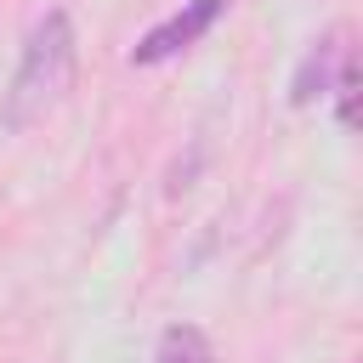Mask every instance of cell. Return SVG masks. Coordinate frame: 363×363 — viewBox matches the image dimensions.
<instances>
[{"instance_id": "obj_2", "label": "cell", "mask_w": 363, "mask_h": 363, "mask_svg": "<svg viewBox=\"0 0 363 363\" xmlns=\"http://www.w3.org/2000/svg\"><path fill=\"white\" fill-rule=\"evenodd\" d=\"M227 6H233V0H182V11H170L164 23H153V28L130 45V68H159V62L193 51V45L221 23Z\"/></svg>"}, {"instance_id": "obj_3", "label": "cell", "mask_w": 363, "mask_h": 363, "mask_svg": "<svg viewBox=\"0 0 363 363\" xmlns=\"http://www.w3.org/2000/svg\"><path fill=\"white\" fill-rule=\"evenodd\" d=\"M346 28H329L323 40H312V51H306V62L295 68V79H289V102L295 108H312L329 85H335V74H340V62H346Z\"/></svg>"}, {"instance_id": "obj_1", "label": "cell", "mask_w": 363, "mask_h": 363, "mask_svg": "<svg viewBox=\"0 0 363 363\" xmlns=\"http://www.w3.org/2000/svg\"><path fill=\"white\" fill-rule=\"evenodd\" d=\"M74 62H79V51H74L68 11H45L28 28L23 57H17V74H11V85L0 96V125L6 130H28L45 113H57L62 96L74 91Z\"/></svg>"}, {"instance_id": "obj_5", "label": "cell", "mask_w": 363, "mask_h": 363, "mask_svg": "<svg viewBox=\"0 0 363 363\" xmlns=\"http://www.w3.org/2000/svg\"><path fill=\"white\" fill-rule=\"evenodd\" d=\"M329 91L340 96V125L352 130V119H357V62H352V51H346V62H340V74H335Z\"/></svg>"}, {"instance_id": "obj_4", "label": "cell", "mask_w": 363, "mask_h": 363, "mask_svg": "<svg viewBox=\"0 0 363 363\" xmlns=\"http://www.w3.org/2000/svg\"><path fill=\"white\" fill-rule=\"evenodd\" d=\"M153 363H216V352H210V335H204V329L170 323V329L159 335V346H153Z\"/></svg>"}]
</instances>
